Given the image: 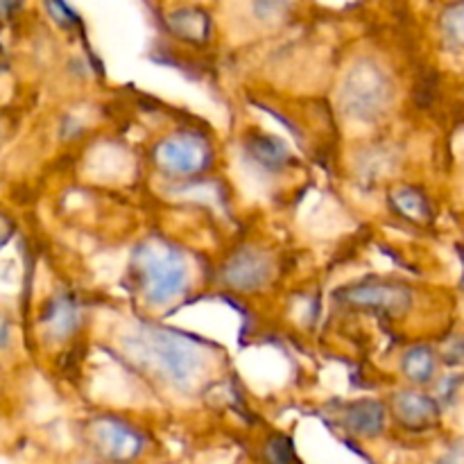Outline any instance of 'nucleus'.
<instances>
[{
  "mask_svg": "<svg viewBox=\"0 0 464 464\" xmlns=\"http://www.w3.org/2000/svg\"><path fill=\"white\" fill-rule=\"evenodd\" d=\"M125 347L139 358V362L157 370L163 379L184 392L199 385L208 365L202 343L163 326H143L134 338H127Z\"/></svg>",
  "mask_w": 464,
  "mask_h": 464,
  "instance_id": "nucleus-1",
  "label": "nucleus"
},
{
  "mask_svg": "<svg viewBox=\"0 0 464 464\" xmlns=\"http://www.w3.org/2000/svg\"><path fill=\"white\" fill-rule=\"evenodd\" d=\"M134 272L140 293L150 306L175 302L188 285V266L184 256L161 240H148L134 254Z\"/></svg>",
  "mask_w": 464,
  "mask_h": 464,
  "instance_id": "nucleus-2",
  "label": "nucleus"
},
{
  "mask_svg": "<svg viewBox=\"0 0 464 464\" xmlns=\"http://www.w3.org/2000/svg\"><path fill=\"white\" fill-rule=\"evenodd\" d=\"M340 102L349 116L374 121L388 109L390 82L374 63H358L344 80Z\"/></svg>",
  "mask_w": 464,
  "mask_h": 464,
  "instance_id": "nucleus-3",
  "label": "nucleus"
},
{
  "mask_svg": "<svg viewBox=\"0 0 464 464\" xmlns=\"http://www.w3.org/2000/svg\"><path fill=\"white\" fill-rule=\"evenodd\" d=\"M211 148L198 134L181 131L157 148V163L172 177H190L211 166Z\"/></svg>",
  "mask_w": 464,
  "mask_h": 464,
  "instance_id": "nucleus-4",
  "label": "nucleus"
},
{
  "mask_svg": "<svg viewBox=\"0 0 464 464\" xmlns=\"http://www.w3.org/2000/svg\"><path fill=\"white\" fill-rule=\"evenodd\" d=\"M338 297L347 306L383 313V315H403L411 306V293L406 285L392 281H362L344 288Z\"/></svg>",
  "mask_w": 464,
  "mask_h": 464,
  "instance_id": "nucleus-5",
  "label": "nucleus"
},
{
  "mask_svg": "<svg viewBox=\"0 0 464 464\" xmlns=\"http://www.w3.org/2000/svg\"><path fill=\"white\" fill-rule=\"evenodd\" d=\"M222 279L229 288L243 290V293L261 290L270 281V261L261 252L243 249L234 254L222 267Z\"/></svg>",
  "mask_w": 464,
  "mask_h": 464,
  "instance_id": "nucleus-6",
  "label": "nucleus"
},
{
  "mask_svg": "<svg viewBox=\"0 0 464 464\" xmlns=\"http://www.w3.org/2000/svg\"><path fill=\"white\" fill-rule=\"evenodd\" d=\"M93 438L98 442L100 451L109 458H116V460H127V458H134L140 449V435L136 433L131 426H127L125 421L118 420H98L93 424Z\"/></svg>",
  "mask_w": 464,
  "mask_h": 464,
  "instance_id": "nucleus-7",
  "label": "nucleus"
},
{
  "mask_svg": "<svg viewBox=\"0 0 464 464\" xmlns=\"http://www.w3.org/2000/svg\"><path fill=\"white\" fill-rule=\"evenodd\" d=\"M344 426L353 435L374 438L385 429V408L379 401H370V399L352 403L344 411Z\"/></svg>",
  "mask_w": 464,
  "mask_h": 464,
  "instance_id": "nucleus-8",
  "label": "nucleus"
},
{
  "mask_svg": "<svg viewBox=\"0 0 464 464\" xmlns=\"http://www.w3.org/2000/svg\"><path fill=\"white\" fill-rule=\"evenodd\" d=\"M394 417L408 429H421L435 420V403L417 392H399L394 397Z\"/></svg>",
  "mask_w": 464,
  "mask_h": 464,
  "instance_id": "nucleus-9",
  "label": "nucleus"
},
{
  "mask_svg": "<svg viewBox=\"0 0 464 464\" xmlns=\"http://www.w3.org/2000/svg\"><path fill=\"white\" fill-rule=\"evenodd\" d=\"M247 152L254 159V163H258L266 170L276 172L281 168L288 166L290 152L284 143H281L276 136L263 134V131H254L247 140Z\"/></svg>",
  "mask_w": 464,
  "mask_h": 464,
  "instance_id": "nucleus-10",
  "label": "nucleus"
},
{
  "mask_svg": "<svg viewBox=\"0 0 464 464\" xmlns=\"http://www.w3.org/2000/svg\"><path fill=\"white\" fill-rule=\"evenodd\" d=\"M44 324L53 338L63 340L77 329L80 324V308L71 297H57L45 308Z\"/></svg>",
  "mask_w": 464,
  "mask_h": 464,
  "instance_id": "nucleus-11",
  "label": "nucleus"
},
{
  "mask_svg": "<svg viewBox=\"0 0 464 464\" xmlns=\"http://www.w3.org/2000/svg\"><path fill=\"white\" fill-rule=\"evenodd\" d=\"M170 27L181 39L202 41L208 32V18L198 9H184V12L172 14Z\"/></svg>",
  "mask_w": 464,
  "mask_h": 464,
  "instance_id": "nucleus-12",
  "label": "nucleus"
},
{
  "mask_svg": "<svg viewBox=\"0 0 464 464\" xmlns=\"http://www.w3.org/2000/svg\"><path fill=\"white\" fill-rule=\"evenodd\" d=\"M403 372L415 383H429L430 376L435 374V358L430 353V349L412 347L403 356Z\"/></svg>",
  "mask_w": 464,
  "mask_h": 464,
  "instance_id": "nucleus-13",
  "label": "nucleus"
},
{
  "mask_svg": "<svg viewBox=\"0 0 464 464\" xmlns=\"http://www.w3.org/2000/svg\"><path fill=\"white\" fill-rule=\"evenodd\" d=\"M394 211L401 213V218H411V220H426L429 218V204L426 198L415 188H399L392 195Z\"/></svg>",
  "mask_w": 464,
  "mask_h": 464,
  "instance_id": "nucleus-14",
  "label": "nucleus"
},
{
  "mask_svg": "<svg viewBox=\"0 0 464 464\" xmlns=\"http://www.w3.org/2000/svg\"><path fill=\"white\" fill-rule=\"evenodd\" d=\"M267 456H270L272 464H295V451L290 440L275 438L267 447Z\"/></svg>",
  "mask_w": 464,
  "mask_h": 464,
  "instance_id": "nucleus-15",
  "label": "nucleus"
},
{
  "mask_svg": "<svg viewBox=\"0 0 464 464\" xmlns=\"http://www.w3.org/2000/svg\"><path fill=\"white\" fill-rule=\"evenodd\" d=\"M290 0H256V12L258 16L267 18V16H275V14L284 12L285 5H288Z\"/></svg>",
  "mask_w": 464,
  "mask_h": 464,
  "instance_id": "nucleus-16",
  "label": "nucleus"
},
{
  "mask_svg": "<svg viewBox=\"0 0 464 464\" xmlns=\"http://www.w3.org/2000/svg\"><path fill=\"white\" fill-rule=\"evenodd\" d=\"M442 464H464V447H456L447 458H444Z\"/></svg>",
  "mask_w": 464,
  "mask_h": 464,
  "instance_id": "nucleus-17",
  "label": "nucleus"
},
{
  "mask_svg": "<svg viewBox=\"0 0 464 464\" xmlns=\"http://www.w3.org/2000/svg\"><path fill=\"white\" fill-rule=\"evenodd\" d=\"M21 0H0V16L7 18L14 9H18Z\"/></svg>",
  "mask_w": 464,
  "mask_h": 464,
  "instance_id": "nucleus-18",
  "label": "nucleus"
},
{
  "mask_svg": "<svg viewBox=\"0 0 464 464\" xmlns=\"http://www.w3.org/2000/svg\"><path fill=\"white\" fill-rule=\"evenodd\" d=\"M9 343V324L3 315H0V349L7 347Z\"/></svg>",
  "mask_w": 464,
  "mask_h": 464,
  "instance_id": "nucleus-19",
  "label": "nucleus"
},
{
  "mask_svg": "<svg viewBox=\"0 0 464 464\" xmlns=\"http://www.w3.org/2000/svg\"><path fill=\"white\" fill-rule=\"evenodd\" d=\"M9 238V234H7V231H5V229H0V247H3V245H5V240H7Z\"/></svg>",
  "mask_w": 464,
  "mask_h": 464,
  "instance_id": "nucleus-20",
  "label": "nucleus"
},
{
  "mask_svg": "<svg viewBox=\"0 0 464 464\" xmlns=\"http://www.w3.org/2000/svg\"><path fill=\"white\" fill-rule=\"evenodd\" d=\"M0 131H3V130H0Z\"/></svg>",
  "mask_w": 464,
  "mask_h": 464,
  "instance_id": "nucleus-21",
  "label": "nucleus"
}]
</instances>
